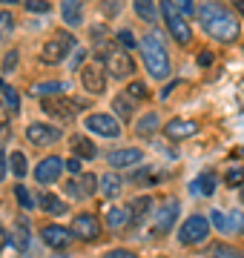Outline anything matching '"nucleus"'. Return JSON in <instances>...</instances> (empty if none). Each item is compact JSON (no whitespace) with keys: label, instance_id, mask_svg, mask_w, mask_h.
<instances>
[{"label":"nucleus","instance_id":"obj_1","mask_svg":"<svg viewBox=\"0 0 244 258\" xmlns=\"http://www.w3.org/2000/svg\"><path fill=\"white\" fill-rule=\"evenodd\" d=\"M198 20H201V29H204L210 37H216L221 43H233L241 26H238V18L233 15L230 6L218 3V0H204L198 6Z\"/></svg>","mask_w":244,"mask_h":258},{"label":"nucleus","instance_id":"obj_2","mask_svg":"<svg viewBox=\"0 0 244 258\" xmlns=\"http://www.w3.org/2000/svg\"><path fill=\"white\" fill-rule=\"evenodd\" d=\"M138 49H141L144 66H147V72H150V78H155V81H164V78H169V72H172V66H169L167 46H164V40H161V37L155 35V32H147V35L141 37V43H138Z\"/></svg>","mask_w":244,"mask_h":258},{"label":"nucleus","instance_id":"obj_3","mask_svg":"<svg viewBox=\"0 0 244 258\" xmlns=\"http://www.w3.org/2000/svg\"><path fill=\"white\" fill-rule=\"evenodd\" d=\"M161 15H164V20H167V29L169 35L175 37V43H190V37H193V32H190L187 20H184V12L178 9V3L175 0H161Z\"/></svg>","mask_w":244,"mask_h":258},{"label":"nucleus","instance_id":"obj_4","mask_svg":"<svg viewBox=\"0 0 244 258\" xmlns=\"http://www.w3.org/2000/svg\"><path fill=\"white\" fill-rule=\"evenodd\" d=\"M72 46H75V37L69 35V32H60V35L49 37L46 43H43V49H40V60H43L46 66L64 63L66 55L72 52Z\"/></svg>","mask_w":244,"mask_h":258},{"label":"nucleus","instance_id":"obj_5","mask_svg":"<svg viewBox=\"0 0 244 258\" xmlns=\"http://www.w3.org/2000/svg\"><path fill=\"white\" fill-rule=\"evenodd\" d=\"M103 63H106L109 75L118 78V81H127V78L135 75V60H132V55L127 49H109V52L103 55Z\"/></svg>","mask_w":244,"mask_h":258},{"label":"nucleus","instance_id":"obj_6","mask_svg":"<svg viewBox=\"0 0 244 258\" xmlns=\"http://www.w3.org/2000/svg\"><path fill=\"white\" fill-rule=\"evenodd\" d=\"M178 212H181V204L175 198H167L155 210V221H152V235H167L172 230V224L178 221Z\"/></svg>","mask_w":244,"mask_h":258},{"label":"nucleus","instance_id":"obj_7","mask_svg":"<svg viewBox=\"0 0 244 258\" xmlns=\"http://www.w3.org/2000/svg\"><path fill=\"white\" fill-rule=\"evenodd\" d=\"M207 232H210V218L207 215H190L187 221L181 224L178 230V241L181 244H198V241L207 238Z\"/></svg>","mask_w":244,"mask_h":258},{"label":"nucleus","instance_id":"obj_8","mask_svg":"<svg viewBox=\"0 0 244 258\" xmlns=\"http://www.w3.org/2000/svg\"><path fill=\"white\" fill-rule=\"evenodd\" d=\"M86 129L95 132V135H101V138H118L121 135V123L109 112H92L86 118Z\"/></svg>","mask_w":244,"mask_h":258},{"label":"nucleus","instance_id":"obj_9","mask_svg":"<svg viewBox=\"0 0 244 258\" xmlns=\"http://www.w3.org/2000/svg\"><path fill=\"white\" fill-rule=\"evenodd\" d=\"M81 86L89 95H101L106 89V72H103V66L95 63V60L81 66Z\"/></svg>","mask_w":244,"mask_h":258},{"label":"nucleus","instance_id":"obj_10","mask_svg":"<svg viewBox=\"0 0 244 258\" xmlns=\"http://www.w3.org/2000/svg\"><path fill=\"white\" fill-rule=\"evenodd\" d=\"M210 224L216 227L218 232L224 235H233V232H244V215L238 210L233 212H221V210H213L210 212Z\"/></svg>","mask_w":244,"mask_h":258},{"label":"nucleus","instance_id":"obj_11","mask_svg":"<svg viewBox=\"0 0 244 258\" xmlns=\"http://www.w3.org/2000/svg\"><path fill=\"white\" fill-rule=\"evenodd\" d=\"M72 235L81 241H98L101 224H98V218H95L92 212H78L75 218H72Z\"/></svg>","mask_w":244,"mask_h":258},{"label":"nucleus","instance_id":"obj_12","mask_svg":"<svg viewBox=\"0 0 244 258\" xmlns=\"http://www.w3.org/2000/svg\"><path fill=\"white\" fill-rule=\"evenodd\" d=\"M26 138L32 147H52L55 141H60V129L38 120V123H29L26 126Z\"/></svg>","mask_w":244,"mask_h":258},{"label":"nucleus","instance_id":"obj_13","mask_svg":"<svg viewBox=\"0 0 244 258\" xmlns=\"http://www.w3.org/2000/svg\"><path fill=\"white\" fill-rule=\"evenodd\" d=\"M64 161L57 155H49V158H43L38 166H35V181H38L40 186H46V184H55L57 178H60V169H64Z\"/></svg>","mask_w":244,"mask_h":258},{"label":"nucleus","instance_id":"obj_14","mask_svg":"<svg viewBox=\"0 0 244 258\" xmlns=\"http://www.w3.org/2000/svg\"><path fill=\"white\" fill-rule=\"evenodd\" d=\"M40 106H43L46 115H52L57 120H72L78 112L75 101H64V98H40Z\"/></svg>","mask_w":244,"mask_h":258},{"label":"nucleus","instance_id":"obj_15","mask_svg":"<svg viewBox=\"0 0 244 258\" xmlns=\"http://www.w3.org/2000/svg\"><path fill=\"white\" fill-rule=\"evenodd\" d=\"M141 158H144L141 149H135V147H124V149H115V152H109V155H106V164L112 166V169H127V166L138 164Z\"/></svg>","mask_w":244,"mask_h":258},{"label":"nucleus","instance_id":"obj_16","mask_svg":"<svg viewBox=\"0 0 244 258\" xmlns=\"http://www.w3.org/2000/svg\"><path fill=\"white\" fill-rule=\"evenodd\" d=\"M69 235H72V230H64V227H57V224L40 227V238H43V244L52 247V249H64L66 244H69Z\"/></svg>","mask_w":244,"mask_h":258},{"label":"nucleus","instance_id":"obj_17","mask_svg":"<svg viewBox=\"0 0 244 258\" xmlns=\"http://www.w3.org/2000/svg\"><path fill=\"white\" fill-rule=\"evenodd\" d=\"M164 132L172 141H184V138H193L198 132V123L196 120H184V118H172L169 123H164Z\"/></svg>","mask_w":244,"mask_h":258},{"label":"nucleus","instance_id":"obj_18","mask_svg":"<svg viewBox=\"0 0 244 258\" xmlns=\"http://www.w3.org/2000/svg\"><path fill=\"white\" fill-rule=\"evenodd\" d=\"M216 186H218V175L213 172V169H207V172H201L198 178H193L190 192H193V195H201V198H210V195L216 192Z\"/></svg>","mask_w":244,"mask_h":258},{"label":"nucleus","instance_id":"obj_19","mask_svg":"<svg viewBox=\"0 0 244 258\" xmlns=\"http://www.w3.org/2000/svg\"><path fill=\"white\" fill-rule=\"evenodd\" d=\"M60 20L66 26L84 23V0H60Z\"/></svg>","mask_w":244,"mask_h":258},{"label":"nucleus","instance_id":"obj_20","mask_svg":"<svg viewBox=\"0 0 244 258\" xmlns=\"http://www.w3.org/2000/svg\"><path fill=\"white\" fill-rule=\"evenodd\" d=\"M66 92V81H40L32 83V95L35 98H55V95Z\"/></svg>","mask_w":244,"mask_h":258},{"label":"nucleus","instance_id":"obj_21","mask_svg":"<svg viewBox=\"0 0 244 258\" xmlns=\"http://www.w3.org/2000/svg\"><path fill=\"white\" fill-rule=\"evenodd\" d=\"M69 147H72V152H75L78 158H86V161H92V158L98 155V147H95L86 135H72V138H69Z\"/></svg>","mask_w":244,"mask_h":258},{"label":"nucleus","instance_id":"obj_22","mask_svg":"<svg viewBox=\"0 0 244 258\" xmlns=\"http://www.w3.org/2000/svg\"><path fill=\"white\" fill-rule=\"evenodd\" d=\"M152 210V198L150 195H141V198H135V201L130 204V218L132 224H141L144 218H147V212Z\"/></svg>","mask_w":244,"mask_h":258},{"label":"nucleus","instance_id":"obj_23","mask_svg":"<svg viewBox=\"0 0 244 258\" xmlns=\"http://www.w3.org/2000/svg\"><path fill=\"white\" fill-rule=\"evenodd\" d=\"M38 204H40V210L49 212V215H64V212H66V204L60 201V198H55L52 192H40L38 195Z\"/></svg>","mask_w":244,"mask_h":258},{"label":"nucleus","instance_id":"obj_24","mask_svg":"<svg viewBox=\"0 0 244 258\" xmlns=\"http://www.w3.org/2000/svg\"><path fill=\"white\" fill-rule=\"evenodd\" d=\"M132 9H135V15L141 20H147V23H152L161 12V9H155V0H132Z\"/></svg>","mask_w":244,"mask_h":258},{"label":"nucleus","instance_id":"obj_25","mask_svg":"<svg viewBox=\"0 0 244 258\" xmlns=\"http://www.w3.org/2000/svg\"><path fill=\"white\" fill-rule=\"evenodd\" d=\"M0 92H3V103L9 106L12 112H18L20 109V92L12 86V83H6L3 78H0Z\"/></svg>","mask_w":244,"mask_h":258},{"label":"nucleus","instance_id":"obj_26","mask_svg":"<svg viewBox=\"0 0 244 258\" xmlns=\"http://www.w3.org/2000/svg\"><path fill=\"white\" fill-rule=\"evenodd\" d=\"M158 126H161V118L155 115V112H150V115H144V118L138 120V126H135V132L147 138V135H155V132H158Z\"/></svg>","mask_w":244,"mask_h":258},{"label":"nucleus","instance_id":"obj_27","mask_svg":"<svg viewBox=\"0 0 244 258\" xmlns=\"http://www.w3.org/2000/svg\"><path fill=\"white\" fill-rule=\"evenodd\" d=\"M101 192L106 195V198H118V195H121V178L115 175V172H106V175L101 178Z\"/></svg>","mask_w":244,"mask_h":258},{"label":"nucleus","instance_id":"obj_28","mask_svg":"<svg viewBox=\"0 0 244 258\" xmlns=\"http://www.w3.org/2000/svg\"><path fill=\"white\" fill-rule=\"evenodd\" d=\"M9 172L18 178H23L29 172V164H26V155L23 152H12L9 155Z\"/></svg>","mask_w":244,"mask_h":258},{"label":"nucleus","instance_id":"obj_29","mask_svg":"<svg viewBox=\"0 0 244 258\" xmlns=\"http://www.w3.org/2000/svg\"><path fill=\"white\" fill-rule=\"evenodd\" d=\"M112 106H115V112H118V118H124V120L132 118V101H130V95L127 92L118 95V98L112 101Z\"/></svg>","mask_w":244,"mask_h":258},{"label":"nucleus","instance_id":"obj_30","mask_svg":"<svg viewBox=\"0 0 244 258\" xmlns=\"http://www.w3.org/2000/svg\"><path fill=\"white\" fill-rule=\"evenodd\" d=\"M12 32H15V18H12L9 12H0V43L9 40Z\"/></svg>","mask_w":244,"mask_h":258},{"label":"nucleus","instance_id":"obj_31","mask_svg":"<svg viewBox=\"0 0 244 258\" xmlns=\"http://www.w3.org/2000/svg\"><path fill=\"white\" fill-rule=\"evenodd\" d=\"M210 258H244V252L235 249V247H230V244H218V247L210 252Z\"/></svg>","mask_w":244,"mask_h":258},{"label":"nucleus","instance_id":"obj_32","mask_svg":"<svg viewBox=\"0 0 244 258\" xmlns=\"http://www.w3.org/2000/svg\"><path fill=\"white\" fill-rule=\"evenodd\" d=\"M124 221H127V210H121V207L106 210V224H109V227H121Z\"/></svg>","mask_w":244,"mask_h":258},{"label":"nucleus","instance_id":"obj_33","mask_svg":"<svg viewBox=\"0 0 244 258\" xmlns=\"http://www.w3.org/2000/svg\"><path fill=\"white\" fill-rule=\"evenodd\" d=\"M118 43H121L127 52H132V49L138 46V40H135V35H132L130 29H118Z\"/></svg>","mask_w":244,"mask_h":258},{"label":"nucleus","instance_id":"obj_34","mask_svg":"<svg viewBox=\"0 0 244 258\" xmlns=\"http://www.w3.org/2000/svg\"><path fill=\"white\" fill-rule=\"evenodd\" d=\"M15 244H18V249H26V247H29V230H26V221H20L18 227H15Z\"/></svg>","mask_w":244,"mask_h":258},{"label":"nucleus","instance_id":"obj_35","mask_svg":"<svg viewBox=\"0 0 244 258\" xmlns=\"http://www.w3.org/2000/svg\"><path fill=\"white\" fill-rule=\"evenodd\" d=\"M98 184H101V181L95 175H81V192L84 195H95L98 192Z\"/></svg>","mask_w":244,"mask_h":258},{"label":"nucleus","instance_id":"obj_36","mask_svg":"<svg viewBox=\"0 0 244 258\" xmlns=\"http://www.w3.org/2000/svg\"><path fill=\"white\" fill-rule=\"evenodd\" d=\"M15 198H18V204L23 210H32V207H35V201H32V195H29L26 186H15Z\"/></svg>","mask_w":244,"mask_h":258},{"label":"nucleus","instance_id":"obj_37","mask_svg":"<svg viewBox=\"0 0 244 258\" xmlns=\"http://www.w3.org/2000/svg\"><path fill=\"white\" fill-rule=\"evenodd\" d=\"M241 181H244V169H241V166L227 169V175H224V184H227V186H238Z\"/></svg>","mask_w":244,"mask_h":258},{"label":"nucleus","instance_id":"obj_38","mask_svg":"<svg viewBox=\"0 0 244 258\" xmlns=\"http://www.w3.org/2000/svg\"><path fill=\"white\" fill-rule=\"evenodd\" d=\"M127 95H130L132 101H144V98H147V86L138 83V81H132L130 86H127Z\"/></svg>","mask_w":244,"mask_h":258},{"label":"nucleus","instance_id":"obj_39","mask_svg":"<svg viewBox=\"0 0 244 258\" xmlns=\"http://www.w3.org/2000/svg\"><path fill=\"white\" fill-rule=\"evenodd\" d=\"M23 6H26L32 15H46V12H49V3H46V0H23Z\"/></svg>","mask_w":244,"mask_h":258},{"label":"nucleus","instance_id":"obj_40","mask_svg":"<svg viewBox=\"0 0 244 258\" xmlns=\"http://www.w3.org/2000/svg\"><path fill=\"white\" fill-rule=\"evenodd\" d=\"M135 181H138V184H155V181H158V175H155V169H152V166H144L141 172L135 175Z\"/></svg>","mask_w":244,"mask_h":258},{"label":"nucleus","instance_id":"obj_41","mask_svg":"<svg viewBox=\"0 0 244 258\" xmlns=\"http://www.w3.org/2000/svg\"><path fill=\"white\" fill-rule=\"evenodd\" d=\"M6 135H9V112H6V106L0 101V138H6Z\"/></svg>","mask_w":244,"mask_h":258},{"label":"nucleus","instance_id":"obj_42","mask_svg":"<svg viewBox=\"0 0 244 258\" xmlns=\"http://www.w3.org/2000/svg\"><path fill=\"white\" fill-rule=\"evenodd\" d=\"M64 189L72 195V198H84V192H81V181H66Z\"/></svg>","mask_w":244,"mask_h":258},{"label":"nucleus","instance_id":"obj_43","mask_svg":"<svg viewBox=\"0 0 244 258\" xmlns=\"http://www.w3.org/2000/svg\"><path fill=\"white\" fill-rule=\"evenodd\" d=\"M103 258H138V255L130 252V249H109V252H103Z\"/></svg>","mask_w":244,"mask_h":258},{"label":"nucleus","instance_id":"obj_44","mask_svg":"<svg viewBox=\"0 0 244 258\" xmlns=\"http://www.w3.org/2000/svg\"><path fill=\"white\" fill-rule=\"evenodd\" d=\"M15 63H18V52H6V60H3V69L9 72V69H15Z\"/></svg>","mask_w":244,"mask_h":258},{"label":"nucleus","instance_id":"obj_45","mask_svg":"<svg viewBox=\"0 0 244 258\" xmlns=\"http://www.w3.org/2000/svg\"><path fill=\"white\" fill-rule=\"evenodd\" d=\"M66 169H69L72 175H81V161H78V158H69V161H66Z\"/></svg>","mask_w":244,"mask_h":258},{"label":"nucleus","instance_id":"obj_46","mask_svg":"<svg viewBox=\"0 0 244 258\" xmlns=\"http://www.w3.org/2000/svg\"><path fill=\"white\" fill-rule=\"evenodd\" d=\"M6 172H9V161H6V152L0 149V181L6 178Z\"/></svg>","mask_w":244,"mask_h":258},{"label":"nucleus","instance_id":"obj_47","mask_svg":"<svg viewBox=\"0 0 244 258\" xmlns=\"http://www.w3.org/2000/svg\"><path fill=\"white\" fill-rule=\"evenodd\" d=\"M213 63V52H198V66H210Z\"/></svg>","mask_w":244,"mask_h":258},{"label":"nucleus","instance_id":"obj_48","mask_svg":"<svg viewBox=\"0 0 244 258\" xmlns=\"http://www.w3.org/2000/svg\"><path fill=\"white\" fill-rule=\"evenodd\" d=\"M178 9L184 12V15H193V12H196L193 9V0H178Z\"/></svg>","mask_w":244,"mask_h":258},{"label":"nucleus","instance_id":"obj_49","mask_svg":"<svg viewBox=\"0 0 244 258\" xmlns=\"http://www.w3.org/2000/svg\"><path fill=\"white\" fill-rule=\"evenodd\" d=\"M3 244H6V235H3V232H0V249H3Z\"/></svg>","mask_w":244,"mask_h":258},{"label":"nucleus","instance_id":"obj_50","mask_svg":"<svg viewBox=\"0 0 244 258\" xmlns=\"http://www.w3.org/2000/svg\"><path fill=\"white\" fill-rule=\"evenodd\" d=\"M0 3H18V0H0Z\"/></svg>","mask_w":244,"mask_h":258},{"label":"nucleus","instance_id":"obj_51","mask_svg":"<svg viewBox=\"0 0 244 258\" xmlns=\"http://www.w3.org/2000/svg\"><path fill=\"white\" fill-rule=\"evenodd\" d=\"M241 201H244V189H241Z\"/></svg>","mask_w":244,"mask_h":258}]
</instances>
